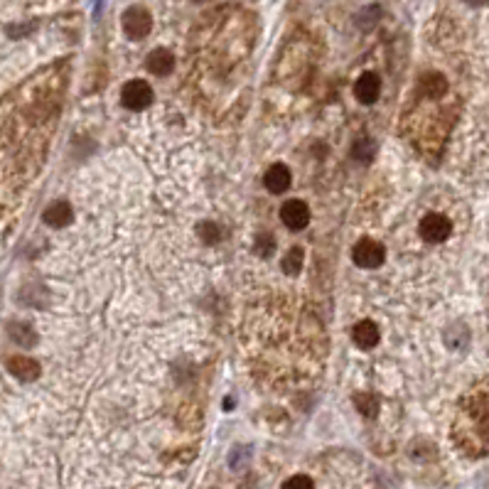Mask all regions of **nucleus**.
Returning a JSON list of instances; mask_svg holds the SVG:
<instances>
[{"label": "nucleus", "instance_id": "1", "mask_svg": "<svg viewBox=\"0 0 489 489\" xmlns=\"http://www.w3.org/2000/svg\"><path fill=\"white\" fill-rule=\"evenodd\" d=\"M59 111V82L32 84L0 123V217L20 204L45 167Z\"/></svg>", "mask_w": 489, "mask_h": 489}, {"label": "nucleus", "instance_id": "2", "mask_svg": "<svg viewBox=\"0 0 489 489\" xmlns=\"http://www.w3.org/2000/svg\"><path fill=\"white\" fill-rule=\"evenodd\" d=\"M448 96V77L440 72H426L418 79L413 101L401 118L403 136L430 162L440 160V153L458 118L455 104H450Z\"/></svg>", "mask_w": 489, "mask_h": 489}, {"label": "nucleus", "instance_id": "3", "mask_svg": "<svg viewBox=\"0 0 489 489\" xmlns=\"http://www.w3.org/2000/svg\"><path fill=\"white\" fill-rule=\"evenodd\" d=\"M453 440L463 453L479 458L489 448V398L487 386H479L460 401L453 423Z\"/></svg>", "mask_w": 489, "mask_h": 489}, {"label": "nucleus", "instance_id": "4", "mask_svg": "<svg viewBox=\"0 0 489 489\" xmlns=\"http://www.w3.org/2000/svg\"><path fill=\"white\" fill-rule=\"evenodd\" d=\"M155 94H153V86L143 79H130L128 84H123L121 88V104L128 111H143L153 104Z\"/></svg>", "mask_w": 489, "mask_h": 489}, {"label": "nucleus", "instance_id": "5", "mask_svg": "<svg viewBox=\"0 0 489 489\" xmlns=\"http://www.w3.org/2000/svg\"><path fill=\"white\" fill-rule=\"evenodd\" d=\"M121 25L130 40H143L153 30V15L143 6H130L121 17Z\"/></svg>", "mask_w": 489, "mask_h": 489}, {"label": "nucleus", "instance_id": "6", "mask_svg": "<svg viewBox=\"0 0 489 489\" xmlns=\"http://www.w3.org/2000/svg\"><path fill=\"white\" fill-rule=\"evenodd\" d=\"M418 234L428 244H442V241H448L450 234H453V222L445 214H428V217H423L421 224H418Z\"/></svg>", "mask_w": 489, "mask_h": 489}, {"label": "nucleus", "instance_id": "7", "mask_svg": "<svg viewBox=\"0 0 489 489\" xmlns=\"http://www.w3.org/2000/svg\"><path fill=\"white\" fill-rule=\"evenodd\" d=\"M352 258L359 268L371 271V268H379L386 261V249L374 239H362V241H357V246L352 249Z\"/></svg>", "mask_w": 489, "mask_h": 489}, {"label": "nucleus", "instance_id": "8", "mask_svg": "<svg viewBox=\"0 0 489 489\" xmlns=\"http://www.w3.org/2000/svg\"><path fill=\"white\" fill-rule=\"evenodd\" d=\"M281 219L290 231H302L310 222V207L302 199H290L281 207Z\"/></svg>", "mask_w": 489, "mask_h": 489}, {"label": "nucleus", "instance_id": "9", "mask_svg": "<svg viewBox=\"0 0 489 489\" xmlns=\"http://www.w3.org/2000/svg\"><path fill=\"white\" fill-rule=\"evenodd\" d=\"M379 94H381V82L374 72H364L359 79H357V84H354V96H357V101L364 106L376 104Z\"/></svg>", "mask_w": 489, "mask_h": 489}, {"label": "nucleus", "instance_id": "10", "mask_svg": "<svg viewBox=\"0 0 489 489\" xmlns=\"http://www.w3.org/2000/svg\"><path fill=\"white\" fill-rule=\"evenodd\" d=\"M290 183H293V175H290V170L283 165V162H278V165H271V167H268V172L263 175L265 189H268V192H273V194H283L288 187H290Z\"/></svg>", "mask_w": 489, "mask_h": 489}, {"label": "nucleus", "instance_id": "11", "mask_svg": "<svg viewBox=\"0 0 489 489\" xmlns=\"http://www.w3.org/2000/svg\"><path fill=\"white\" fill-rule=\"evenodd\" d=\"M8 371L20 381H35L42 374L40 362L30 359V357H10L8 359Z\"/></svg>", "mask_w": 489, "mask_h": 489}, {"label": "nucleus", "instance_id": "12", "mask_svg": "<svg viewBox=\"0 0 489 489\" xmlns=\"http://www.w3.org/2000/svg\"><path fill=\"white\" fill-rule=\"evenodd\" d=\"M72 219H74L72 207H69V202H62V199H59V202H52L45 209V214H42V222L47 226H52V229H62Z\"/></svg>", "mask_w": 489, "mask_h": 489}, {"label": "nucleus", "instance_id": "13", "mask_svg": "<svg viewBox=\"0 0 489 489\" xmlns=\"http://www.w3.org/2000/svg\"><path fill=\"white\" fill-rule=\"evenodd\" d=\"M146 64H148V69L155 74V77H167V74H172V69H175L177 62H175V54H172L170 49L157 47V49H153V52L148 54Z\"/></svg>", "mask_w": 489, "mask_h": 489}, {"label": "nucleus", "instance_id": "14", "mask_svg": "<svg viewBox=\"0 0 489 489\" xmlns=\"http://www.w3.org/2000/svg\"><path fill=\"white\" fill-rule=\"evenodd\" d=\"M352 339L359 349H371L379 342V327L371 320H362L352 327Z\"/></svg>", "mask_w": 489, "mask_h": 489}, {"label": "nucleus", "instance_id": "15", "mask_svg": "<svg viewBox=\"0 0 489 489\" xmlns=\"http://www.w3.org/2000/svg\"><path fill=\"white\" fill-rule=\"evenodd\" d=\"M8 337L15 344H22V347H35L37 344V332L27 323H10L8 325Z\"/></svg>", "mask_w": 489, "mask_h": 489}, {"label": "nucleus", "instance_id": "16", "mask_svg": "<svg viewBox=\"0 0 489 489\" xmlns=\"http://www.w3.org/2000/svg\"><path fill=\"white\" fill-rule=\"evenodd\" d=\"M302 258H305V251H302L300 246H293V249L286 254V258L281 261L283 273H288V276H297L302 268Z\"/></svg>", "mask_w": 489, "mask_h": 489}, {"label": "nucleus", "instance_id": "17", "mask_svg": "<svg viewBox=\"0 0 489 489\" xmlns=\"http://www.w3.org/2000/svg\"><path fill=\"white\" fill-rule=\"evenodd\" d=\"M354 406L364 418H376V413H379V401L369 394H354Z\"/></svg>", "mask_w": 489, "mask_h": 489}, {"label": "nucleus", "instance_id": "18", "mask_svg": "<svg viewBox=\"0 0 489 489\" xmlns=\"http://www.w3.org/2000/svg\"><path fill=\"white\" fill-rule=\"evenodd\" d=\"M374 155H376V143L374 141H369V138H362V141H357L354 143V148H352V157L354 160H359V162H371L374 160Z\"/></svg>", "mask_w": 489, "mask_h": 489}, {"label": "nucleus", "instance_id": "19", "mask_svg": "<svg viewBox=\"0 0 489 489\" xmlns=\"http://www.w3.org/2000/svg\"><path fill=\"white\" fill-rule=\"evenodd\" d=\"M197 234L204 244H217V241L222 239V231H219V226L214 224V222H202V224L197 226Z\"/></svg>", "mask_w": 489, "mask_h": 489}, {"label": "nucleus", "instance_id": "20", "mask_svg": "<svg viewBox=\"0 0 489 489\" xmlns=\"http://www.w3.org/2000/svg\"><path fill=\"white\" fill-rule=\"evenodd\" d=\"M254 251L261 256V258H271L273 251H276V241H273V236L271 234H261L258 239H256Z\"/></svg>", "mask_w": 489, "mask_h": 489}, {"label": "nucleus", "instance_id": "21", "mask_svg": "<svg viewBox=\"0 0 489 489\" xmlns=\"http://www.w3.org/2000/svg\"><path fill=\"white\" fill-rule=\"evenodd\" d=\"M281 489H315V482L307 474H295V477L286 479Z\"/></svg>", "mask_w": 489, "mask_h": 489}, {"label": "nucleus", "instance_id": "22", "mask_svg": "<svg viewBox=\"0 0 489 489\" xmlns=\"http://www.w3.org/2000/svg\"><path fill=\"white\" fill-rule=\"evenodd\" d=\"M469 6H484V3H487V0H467Z\"/></svg>", "mask_w": 489, "mask_h": 489}, {"label": "nucleus", "instance_id": "23", "mask_svg": "<svg viewBox=\"0 0 489 489\" xmlns=\"http://www.w3.org/2000/svg\"><path fill=\"white\" fill-rule=\"evenodd\" d=\"M194 3H204V0H194Z\"/></svg>", "mask_w": 489, "mask_h": 489}]
</instances>
